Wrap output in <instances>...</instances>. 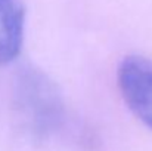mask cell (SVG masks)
I'll return each mask as SVG.
<instances>
[{"instance_id":"cell-1","label":"cell","mask_w":152,"mask_h":151,"mask_svg":"<svg viewBox=\"0 0 152 151\" xmlns=\"http://www.w3.org/2000/svg\"><path fill=\"white\" fill-rule=\"evenodd\" d=\"M13 117L21 132L34 144L49 141L65 123L62 92L55 80L40 68H19L12 91Z\"/></svg>"},{"instance_id":"cell-2","label":"cell","mask_w":152,"mask_h":151,"mask_svg":"<svg viewBox=\"0 0 152 151\" xmlns=\"http://www.w3.org/2000/svg\"><path fill=\"white\" fill-rule=\"evenodd\" d=\"M121 96L130 111L152 129V61L139 56H126L117 73Z\"/></svg>"},{"instance_id":"cell-3","label":"cell","mask_w":152,"mask_h":151,"mask_svg":"<svg viewBox=\"0 0 152 151\" xmlns=\"http://www.w3.org/2000/svg\"><path fill=\"white\" fill-rule=\"evenodd\" d=\"M25 7L22 0H0V65L13 61L22 48Z\"/></svg>"}]
</instances>
